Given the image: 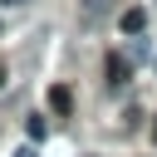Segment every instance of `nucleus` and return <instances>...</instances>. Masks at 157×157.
<instances>
[{"label":"nucleus","instance_id":"obj_1","mask_svg":"<svg viewBox=\"0 0 157 157\" xmlns=\"http://www.w3.org/2000/svg\"><path fill=\"white\" fill-rule=\"evenodd\" d=\"M132 83V59L128 54H108V93H123Z\"/></svg>","mask_w":157,"mask_h":157},{"label":"nucleus","instance_id":"obj_2","mask_svg":"<svg viewBox=\"0 0 157 157\" xmlns=\"http://www.w3.org/2000/svg\"><path fill=\"white\" fill-rule=\"evenodd\" d=\"M108 10H113V0H78V25H88V29H93Z\"/></svg>","mask_w":157,"mask_h":157},{"label":"nucleus","instance_id":"obj_3","mask_svg":"<svg viewBox=\"0 0 157 157\" xmlns=\"http://www.w3.org/2000/svg\"><path fill=\"white\" fill-rule=\"evenodd\" d=\"M142 25H147V10H137V5H132V10H123V34H132V39H137V34H142Z\"/></svg>","mask_w":157,"mask_h":157},{"label":"nucleus","instance_id":"obj_4","mask_svg":"<svg viewBox=\"0 0 157 157\" xmlns=\"http://www.w3.org/2000/svg\"><path fill=\"white\" fill-rule=\"evenodd\" d=\"M49 108H54V113H74V93H69L64 83H54V88H49Z\"/></svg>","mask_w":157,"mask_h":157},{"label":"nucleus","instance_id":"obj_5","mask_svg":"<svg viewBox=\"0 0 157 157\" xmlns=\"http://www.w3.org/2000/svg\"><path fill=\"white\" fill-rule=\"evenodd\" d=\"M25 132H29V142H44V137H49V123H44V118L34 113V118L25 123Z\"/></svg>","mask_w":157,"mask_h":157},{"label":"nucleus","instance_id":"obj_6","mask_svg":"<svg viewBox=\"0 0 157 157\" xmlns=\"http://www.w3.org/2000/svg\"><path fill=\"white\" fill-rule=\"evenodd\" d=\"M15 5H25V0H0V10H15Z\"/></svg>","mask_w":157,"mask_h":157},{"label":"nucleus","instance_id":"obj_7","mask_svg":"<svg viewBox=\"0 0 157 157\" xmlns=\"http://www.w3.org/2000/svg\"><path fill=\"white\" fill-rule=\"evenodd\" d=\"M15 157H34V147H20V152H15Z\"/></svg>","mask_w":157,"mask_h":157},{"label":"nucleus","instance_id":"obj_8","mask_svg":"<svg viewBox=\"0 0 157 157\" xmlns=\"http://www.w3.org/2000/svg\"><path fill=\"white\" fill-rule=\"evenodd\" d=\"M5 78H10V69H5V64H0V88H5Z\"/></svg>","mask_w":157,"mask_h":157},{"label":"nucleus","instance_id":"obj_9","mask_svg":"<svg viewBox=\"0 0 157 157\" xmlns=\"http://www.w3.org/2000/svg\"><path fill=\"white\" fill-rule=\"evenodd\" d=\"M83 157H103V152H83Z\"/></svg>","mask_w":157,"mask_h":157},{"label":"nucleus","instance_id":"obj_10","mask_svg":"<svg viewBox=\"0 0 157 157\" xmlns=\"http://www.w3.org/2000/svg\"><path fill=\"white\" fill-rule=\"evenodd\" d=\"M152 137H157V123H152Z\"/></svg>","mask_w":157,"mask_h":157}]
</instances>
